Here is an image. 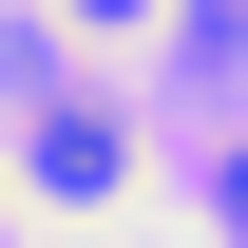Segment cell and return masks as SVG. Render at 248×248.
Masks as SVG:
<instances>
[{
  "label": "cell",
  "instance_id": "1",
  "mask_svg": "<svg viewBox=\"0 0 248 248\" xmlns=\"http://www.w3.org/2000/svg\"><path fill=\"white\" fill-rule=\"evenodd\" d=\"M115 172H134V115H115V95H38V191H58V210H95Z\"/></svg>",
  "mask_w": 248,
  "mask_h": 248
},
{
  "label": "cell",
  "instance_id": "2",
  "mask_svg": "<svg viewBox=\"0 0 248 248\" xmlns=\"http://www.w3.org/2000/svg\"><path fill=\"white\" fill-rule=\"evenodd\" d=\"M58 19H115V38H134V19H153V0H58Z\"/></svg>",
  "mask_w": 248,
  "mask_h": 248
},
{
  "label": "cell",
  "instance_id": "3",
  "mask_svg": "<svg viewBox=\"0 0 248 248\" xmlns=\"http://www.w3.org/2000/svg\"><path fill=\"white\" fill-rule=\"evenodd\" d=\"M229 229H248V153H229Z\"/></svg>",
  "mask_w": 248,
  "mask_h": 248
}]
</instances>
